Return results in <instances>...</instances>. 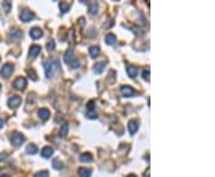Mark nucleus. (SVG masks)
<instances>
[{
  "label": "nucleus",
  "mask_w": 215,
  "mask_h": 177,
  "mask_svg": "<svg viewBox=\"0 0 215 177\" xmlns=\"http://www.w3.org/2000/svg\"><path fill=\"white\" fill-rule=\"evenodd\" d=\"M35 177H49V174H48V171H38L36 175H35Z\"/></svg>",
  "instance_id": "obj_29"
},
{
  "label": "nucleus",
  "mask_w": 215,
  "mask_h": 177,
  "mask_svg": "<svg viewBox=\"0 0 215 177\" xmlns=\"http://www.w3.org/2000/svg\"><path fill=\"white\" fill-rule=\"evenodd\" d=\"M37 146L36 145H34V144H30L29 146L27 147V153L28 154H35V153H37Z\"/></svg>",
  "instance_id": "obj_22"
},
{
  "label": "nucleus",
  "mask_w": 215,
  "mask_h": 177,
  "mask_svg": "<svg viewBox=\"0 0 215 177\" xmlns=\"http://www.w3.org/2000/svg\"><path fill=\"white\" fill-rule=\"evenodd\" d=\"M20 21L24 22V23H28V22L32 21L35 17V14L32 11H30V10H23L22 12H20Z\"/></svg>",
  "instance_id": "obj_4"
},
{
  "label": "nucleus",
  "mask_w": 215,
  "mask_h": 177,
  "mask_svg": "<svg viewBox=\"0 0 215 177\" xmlns=\"http://www.w3.org/2000/svg\"><path fill=\"white\" fill-rule=\"evenodd\" d=\"M105 66H107V62H98V63H96L94 65V72L98 73V74H101L102 72L104 71Z\"/></svg>",
  "instance_id": "obj_17"
},
{
  "label": "nucleus",
  "mask_w": 215,
  "mask_h": 177,
  "mask_svg": "<svg viewBox=\"0 0 215 177\" xmlns=\"http://www.w3.org/2000/svg\"><path fill=\"white\" fill-rule=\"evenodd\" d=\"M55 46H56V44H55V41L50 40V41L47 43V49L49 52H50V50H54V49H55Z\"/></svg>",
  "instance_id": "obj_28"
},
{
  "label": "nucleus",
  "mask_w": 215,
  "mask_h": 177,
  "mask_svg": "<svg viewBox=\"0 0 215 177\" xmlns=\"http://www.w3.org/2000/svg\"><path fill=\"white\" fill-rule=\"evenodd\" d=\"M121 92L123 94L124 96H127V97H130V96H133V95H135V91L133 90V88H130V86H122L121 88Z\"/></svg>",
  "instance_id": "obj_12"
},
{
  "label": "nucleus",
  "mask_w": 215,
  "mask_h": 177,
  "mask_svg": "<svg viewBox=\"0 0 215 177\" xmlns=\"http://www.w3.org/2000/svg\"><path fill=\"white\" fill-rule=\"evenodd\" d=\"M67 65H69L72 68H79V66H80V60L79 59H77V58H72L69 61H68Z\"/></svg>",
  "instance_id": "obj_21"
},
{
  "label": "nucleus",
  "mask_w": 215,
  "mask_h": 177,
  "mask_svg": "<svg viewBox=\"0 0 215 177\" xmlns=\"http://www.w3.org/2000/svg\"><path fill=\"white\" fill-rule=\"evenodd\" d=\"M22 36H23V33H22L20 30H17V29H14V30H12V31L10 33V37H11L12 40H19Z\"/></svg>",
  "instance_id": "obj_18"
},
{
  "label": "nucleus",
  "mask_w": 215,
  "mask_h": 177,
  "mask_svg": "<svg viewBox=\"0 0 215 177\" xmlns=\"http://www.w3.org/2000/svg\"><path fill=\"white\" fill-rule=\"evenodd\" d=\"M88 11H90V13H91V14L97 13V11H98V3L93 1V3H92L90 6H88Z\"/></svg>",
  "instance_id": "obj_24"
},
{
  "label": "nucleus",
  "mask_w": 215,
  "mask_h": 177,
  "mask_svg": "<svg viewBox=\"0 0 215 177\" xmlns=\"http://www.w3.org/2000/svg\"><path fill=\"white\" fill-rule=\"evenodd\" d=\"M88 53H90V55H91V58H97L98 55H99V53H101V48L98 47V46H92V47L88 48Z\"/></svg>",
  "instance_id": "obj_13"
},
{
  "label": "nucleus",
  "mask_w": 215,
  "mask_h": 177,
  "mask_svg": "<svg viewBox=\"0 0 215 177\" xmlns=\"http://www.w3.org/2000/svg\"><path fill=\"white\" fill-rule=\"evenodd\" d=\"M2 126H4V121L0 119V128H2Z\"/></svg>",
  "instance_id": "obj_33"
},
{
  "label": "nucleus",
  "mask_w": 215,
  "mask_h": 177,
  "mask_svg": "<svg viewBox=\"0 0 215 177\" xmlns=\"http://www.w3.org/2000/svg\"><path fill=\"white\" fill-rule=\"evenodd\" d=\"M50 116V111L47 109V108H42V109L38 110V117H40L42 121H47Z\"/></svg>",
  "instance_id": "obj_9"
},
{
  "label": "nucleus",
  "mask_w": 215,
  "mask_h": 177,
  "mask_svg": "<svg viewBox=\"0 0 215 177\" xmlns=\"http://www.w3.org/2000/svg\"><path fill=\"white\" fill-rule=\"evenodd\" d=\"M7 104H8L10 108H13V109L14 108H18L22 104V98L19 96H11L8 98V101H7Z\"/></svg>",
  "instance_id": "obj_6"
},
{
  "label": "nucleus",
  "mask_w": 215,
  "mask_h": 177,
  "mask_svg": "<svg viewBox=\"0 0 215 177\" xmlns=\"http://www.w3.org/2000/svg\"><path fill=\"white\" fill-rule=\"evenodd\" d=\"M0 177H8V176H6V175H4V176H0Z\"/></svg>",
  "instance_id": "obj_35"
},
{
  "label": "nucleus",
  "mask_w": 215,
  "mask_h": 177,
  "mask_svg": "<svg viewBox=\"0 0 215 177\" xmlns=\"http://www.w3.org/2000/svg\"><path fill=\"white\" fill-rule=\"evenodd\" d=\"M2 7L5 8V12H8L10 8H11V4H10V3H4V4H2Z\"/></svg>",
  "instance_id": "obj_32"
},
{
  "label": "nucleus",
  "mask_w": 215,
  "mask_h": 177,
  "mask_svg": "<svg viewBox=\"0 0 215 177\" xmlns=\"http://www.w3.org/2000/svg\"><path fill=\"white\" fill-rule=\"evenodd\" d=\"M40 52H41V47L40 46H31L30 47V50H29V56L30 58H36L37 55L40 54Z\"/></svg>",
  "instance_id": "obj_10"
},
{
  "label": "nucleus",
  "mask_w": 215,
  "mask_h": 177,
  "mask_svg": "<svg viewBox=\"0 0 215 177\" xmlns=\"http://www.w3.org/2000/svg\"><path fill=\"white\" fill-rule=\"evenodd\" d=\"M24 141H25V138H24V135H23L22 133L14 132V133L11 134V144H12L13 146H16V147L20 146Z\"/></svg>",
  "instance_id": "obj_3"
},
{
  "label": "nucleus",
  "mask_w": 215,
  "mask_h": 177,
  "mask_svg": "<svg viewBox=\"0 0 215 177\" xmlns=\"http://www.w3.org/2000/svg\"><path fill=\"white\" fill-rule=\"evenodd\" d=\"M28 73H29V75H30V77H32V79H34V80H36V79H37V74L35 73L34 69H29V71H28Z\"/></svg>",
  "instance_id": "obj_31"
},
{
  "label": "nucleus",
  "mask_w": 215,
  "mask_h": 177,
  "mask_svg": "<svg viewBox=\"0 0 215 177\" xmlns=\"http://www.w3.org/2000/svg\"><path fill=\"white\" fill-rule=\"evenodd\" d=\"M60 11L62 13H66L68 10H69V4H66V3H60Z\"/></svg>",
  "instance_id": "obj_27"
},
{
  "label": "nucleus",
  "mask_w": 215,
  "mask_h": 177,
  "mask_svg": "<svg viewBox=\"0 0 215 177\" xmlns=\"http://www.w3.org/2000/svg\"><path fill=\"white\" fill-rule=\"evenodd\" d=\"M79 159H80V162H82V163H88V162H92L93 160V158H92V156L90 153H82V154H80Z\"/></svg>",
  "instance_id": "obj_19"
},
{
  "label": "nucleus",
  "mask_w": 215,
  "mask_h": 177,
  "mask_svg": "<svg viewBox=\"0 0 215 177\" xmlns=\"http://www.w3.org/2000/svg\"><path fill=\"white\" fill-rule=\"evenodd\" d=\"M29 34H30V37L32 40H38V38H41L43 36V31L41 30L40 28H32V29H30Z\"/></svg>",
  "instance_id": "obj_7"
},
{
  "label": "nucleus",
  "mask_w": 215,
  "mask_h": 177,
  "mask_svg": "<svg viewBox=\"0 0 215 177\" xmlns=\"http://www.w3.org/2000/svg\"><path fill=\"white\" fill-rule=\"evenodd\" d=\"M67 133H68V124L67 123H65V124H62V127L60 128L59 135H60L61 138H65V136L67 135Z\"/></svg>",
  "instance_id": "obj_23"
},
{
  "label": "nucleus",
  "mask_w": 215,
  "mask_h": 177,
  "mask_svg": "<svg viewBox=\"0 0 215 177\" xmlns=\"http://www.w3.org/2000/svg\"><path fill=\"white\" fill-rule=\"evenodd\" d=\"M127 177H136L135 175H129V176H127Z\"/></svg>",
  "instance_id": "obj_34"
},
{
  "label": "nucleus",
  "mask_w": 215,
  "mask_h": 177,
  "mask_svg": "<svg viewBox=\"0 0 215 177\" xmlns=\"http://www.w3.org/2000/svg\"><path fill=\"white\" fill-rule=\"evenodd\" d=\"M28 86V80L24 77H18L13 83V88L17 90H24Z\"/></svg>",
  "instance_id": "obj_5"
},
{
  "label": "nucleus",
  "mask_w": 215,
  "mask_h": 177,
  "mask_svg": "<svg viewBox=\"0 0 215 177\" xmlns=\"http://www.w3.org/2000/svg\"><path fill=\"white\" fill-rule=\"evenodd\" d=\"M0 88H1V85H0Z\"/></svg>",
  "instance_id": "obj_36"
},
{
  "label": "nucleus",
  "mask_w": 215,
  "mask_h": 177,
  "mask_svg": "<svg viewBox=\"0 0 215 177\" xmlns=\"http://www.w3.org/2000/svg\"><path fill=\"white\" fill-rule=\"evenodd\" d=\"M105 42H107L108 46H112V44H115V42H116V36L114 34H108L105 36Z\"/></svg>",
  "instance_id": "obj_20"
},
{
  "label": "nucleus",
  "mask_w": 215,
  "mask_h": 177,
  "mask_svg": "<svg viewBox=\"0 0 215 177\" xmlns=\"http://www.w3.org/2000/svg\"><path fill=\"white\" fill-rule=\"evenodd\" d=\"M53 168L54 169H56V170H61V169L63 168V164H62V162H60L59 159H54L53 160Z\"/></svg>",
  "instance_id": "obj_26"
},
{
  "label": "nucleus",
  "mask_w": 215,
  "mask_h": 177,
  "mask_svg": "<svg viewBox=\"0 0 215 177\" xmlns=\"http://www.w3.org/2000/svg\"><path fill=\"white\" fill-rule=\"evenodd\" d=\"M60 62L56 59L49 60V61L44 62V71H46V77L47 78H52L55 71H60Z\"/></svg>",
  "instance_id": "obj_1"
},
{
  "label": "nucleus",
  "mask_w": 215,
  "mask_h": 177,
  "mask_svg": "<svg viewBox=\"0 0 215 177\" xmlns=\"http://www.w3.org/2000/svg\"><path fill=\"white\" fill-rule=\"evenodd\" d=\"M73 55H74V52H73V49H68L67 52L65 53V56H63V59H65V62L66 63H68V61L73 58Z\"/></svg>",
  "instance_id": "obj_25"
},
{
  "label": "nucleus",
  "mask_w": 215,
  "mask_h": 177,
  "mask_svg": "<svg viewBox=\"0 0 215 177\" xmlns=\"http://www.w3.org/2000/svg\"><path fill=\"white\" fill-rule=\"evenodd\" d=\"M92 104H93L92 102L90 103V104H88V113H86V115H88V117H90V119H96V117H97V113H96L94 108L92 107Z\"/></svg>",
  "instance_id": "obj_15"
},
{
  "label": "nucleus",
  "mask_w": 215,
  "mask_h": 177,
  "mask_svg": "<svg viewBox=\"0 0 215 177\" xmlns=\"http://www.w3.org/2000/svg\"><path fill=\"white\" fill-rule=\"evenodd\" d=\"M53 153H54V150L50 147V146L43 147V149H42V152H41L42 157H44V158H50V157L53 156Z\"/></svg>",
  "instance_id": "obj_11"
},
{
  "label": "nucleus",
  "mask_w": 215,
  "mask_h": 177,
  "mask_svg": "<svg viewBox=\"0 0 215 177\" xmlns=\"http://www.w3.org/2000/svg\"><path fill=\"white\" fill-rule=\"evenodd\" d=\"M128 129H129V133L132 135H134L135 133L138 132V129H139V122L136 120H130L128 122Z\"/></svg>",
  "instance_id": "obj_8"
},
{
  "label": "nucleus",
  "mask_w": 215,
  "mask_h": 177,
  "mask_svg": "<svg viewBox=\"0 0 215 177\" xmlns=\"http://www.w3.org/2000/svg\"><path fill=\"white\" fill-rule=\"evenodd\" d=\"M142 77H143V79H145V80L149 82V69H148V68L142 72Z\"/></svg>",
  "instance_id": "obj_30"
},
{
  "label": "nucleus",
  "mask_w": 215,
  "mask_h": 177,
  "mask_svg": "<svg viewBox=\"0 0 215 177\" xmlns=\"http://www.w3.org/2000/svg\"><path fill=\"white\" fill-rule=\"evenodd\" d=\"M127 74L129 75V78L135 79L136 75H138V67H136V66H129V67L127 68Z\"/></svg>",
  "instance_id": "obj_14"
},
{
  "label": "nucleus",
  "mask_w": 215,
  "mask_h": 177,
  "mask_svg": "<svg viewBox=\"0 0 215 177\" xmlns=\"http://www.w3.org/2000/svg\"><path fill=\"white\" fill-rule=\"evenodd\" d=\"M78 174H79V176L80 177H91L92 171L90 170V169H88V168H79Z\"/></svg>",
  "instance_id": "obj_16"
},
{
  "label": "nucleus",
  "mask_w": 215,
  "mask_h": 177,
  "mask_svg": "<svg viewBox=\"0 0 215 177\" xmlns=\"http://www.w3.org/2000/svg\"><path fill=\"white\" fill-rule=\"evenodd\" d=\"M13 71H14V66L12 65V63L7 62V63H5V65L2 66V68H1V71H0V75H1L2 78L7 79V78H10V77L12 75Z\"/></svg>",
  "instance_id": "obj_2"
}]
</instances>
